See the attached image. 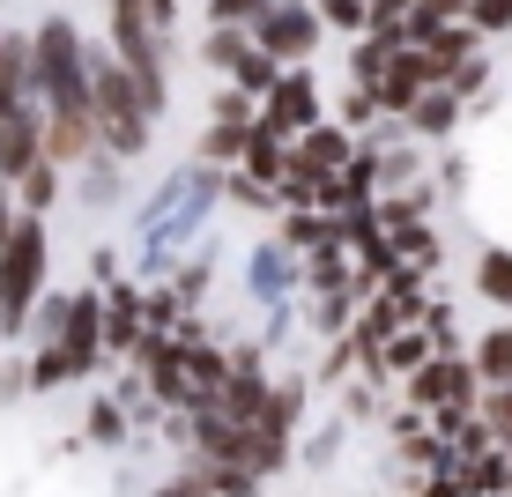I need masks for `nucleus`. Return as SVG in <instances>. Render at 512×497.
<instances>
[{
    "label": "nucleus",
    "instance_id": "24",
    "mask_svg": "<svg viewBox=\"0 0 512 497\" xmlns=\"http://www.w3.org/2000/svg\"><path fill=\"white\" fill-rule=\"evenodd\" d=\"M416 15V0H372V38L386 45H401V23Z\"/></svg>",
    "mask_w": 512,
    "mask_h": 497
},
{
    "label": "nucleus",
    "instance_id": "11",
    "mask_svg": "<svg viewBox=\"0 0 512 497\" xmlns=\"http://www.w3.org/2000/svg\"><path fill=\"white\" fill-rule=\"evenodd\" d=\"M475 45H483V30H475V23H438V30H431V38H423L416 52L438 67V82H446L453 67H468V60H475Z\"/></svg>",
    "mask_w": 512,
    "mask_h": 497
},
{
    "label": "nucleus",
    "instance_id": "22",
    "mask_svg": "<svg viewBox=\"0 0 512 497\" xmlns=\"http://www.w3.org/2000/svg\"><path fill=\"white\" fill-rule=\"evenodd\" d=\"M208 119H216V127H253V119H260V97H245V90H231V82H216Z\"/></svg>",
    "mask_w": 512,
    "mask_h": 497
},
{
    "label": "nucleus",
    "instance_id": "10",
    "mask_svg": "<svg viewBox=\"0 0 512 497\" xmlns=\"http://www.w3.org/2000/svg\"><path fill=\"white\" fill-rule=\"evenodd\" d=\"M238 171H245V179H260V186H282V179H290V141H282V134H268V127L253 119V134H245V156H238Z\"/></svg>",
    "mask_w": 512,
    "mask_h": 497
},
{
    "label": "nucleus",
    "instance_id": "8",
    "mask_svg": "<svg viewBox=\"0 0 512 497\" xmlns=\"http://www.w3.org/2000/svg\"><path fill=\"white\" fill-rule=\"evenodd\" d=\"M423 90H438V67H431V60H423V52H416V45H394V60H386V75L372 82V97H379V112H386V119H409Z\"/></svg>",
    "mask_w": 512,
    "mask_h": 497
},
{
    "label": "nucleus",
    "instance_id": "32",
    "mask_svg": "<svg viewBox=\"0 0 512 497\" xmlns=\"http://www.w3.org/2000/svg\"><path fill=\"white\" fill-rule=\"evenodd\" d=\"M0 45H8V23H0Z\"/></svg>",
    "mask_w": 512,
    "mask_h": 497
},
{
    "label": "nucleus",
    "instance_id": "31",
    "mask_svg": "<svg viewBox=\"0 0 512 497\" xmlns=\"http://www.w3.org/2000/svg\"><path fill=\"white\" fill-rule=\"evenodd\" d=\"M15 216H23V208H15V193L0 186V238H8V230H15Z\"/></svg>",
    "mask_w": 512,
    "mask_h": 497
},
{
    "label": "nucleus",
    "instance_id": "16",
    "mask_svg": "<svg viewBox=\"0 0 512 497\" xmlns=\"http://www.w3.org/2000/svg\"><path fill=\"white\" fill-rule=\"evenodd\" d=\"M223 82H231V90H245V97H268L275 82H282V60H275V52H260V45H245L238 67H231Z\"/></svg>",
    "mask_w": 512,
    "mask_h": 497
},
{
    "label": "nucleus",
    "instance_id": "29",
    "mask_svg": "<svg viewBox=\"0 0 512 497\" xmlns=\"http://www.w3.org/2000/svg\"><path fill=\"white\" fill-rule=\"evenodd\" d=\"M156 497H216V490H208V483H201V475H193V468H186V475H171V483H164V490H156Z\"/></svg>",
    "mask_w": 512,
    "mask_h": 497
},
{
    "label": "nucleus",
    "instance_id": "7",
    "mask_svg": "<svg viewBox=\"0 0 512 497\" xmlns=\"http://www.w3.org/2000/svg\"><path fill=\"white\" fill-rule=\"evenodd\" d=\"M349 164H357V134L334 127V119H320V127H305L290 141V171H297V179H320L327 186L334 171H349Z\"/></svg>",
    "mask_w": 512,
    "mask_h": 497
},
{
    "label": "nucleus",
    "instance_id": "23",
    "mask_svg": "<svg viewBox=\"0 0 512 497\" xmlns=\"http://www.w3.org/2000/svg\"><path fill=\"white\" fill-rule=\"evenodd\" d=\"M82 193H90V208H112L119 201V156H90V164H82Z\"/></svg>",
    "mask_w": 512,
    "mask_h": 497
},
{
    "label": "nucleus",
    "instance_id": "6",
    "mask_svg": "<svg viewBox=\"0 0 512 497\" xmlns=\"http://www.w3.org/2000/svg\"><path fill=\"white\" fill-rule=\"evenodd\" d=\"M327 119V97H320V75L312 67H282V82L268 97H260V127L282 134V141H297L305 127H320Z\"/></svg>",
    "mask_w": 512,
    "mask_h": 497
},
{
    "label": "nucleus",
    "instance_id": "19",
    "mask_svg": "<svg viewBox=\"0 0 512 497\" xmlns=\"http://www.w3.org/2000/svg\"><path fill=\"white\" fill-rule=\"evenodd\" d=\"M475 416H483L490 446L512 453V386H483V401H475Z\"/></svg>",
    "mask_w": 512,
    "mask_h": 497
},
{
    "label": "nucleus",
    "instance_id": "20",
    "mask_svg": "<svg viewBox=\"0 0 512 497\" xmlns=\"http://www.w3.org/2000/svg\"><path fill=\"white\" fill-rule=\"evenodd\" d=\"M386 60H394V45H386V38H372V30H364V38H349V82H364V90H372V82L386 75Z\"/></svg>",
    "mask_w": 512,
    "mask_h": 497
},
{
    "label": "nucleus",
    "instance_id": "4",
    "mask_svg": "<svg viewBox=\"0 0 512 497\" xmlns=\"http://www.w3.org/2000/svg\"><path fill=\"white\" fill-rule=\"evenodd\" d=\"M475 401H483V379H475L468 357H431V364L409 371V408H431L438 423L475 416Z\"/></svg>",
    "mask_w": 512,
    "mask_h": 497
},
{
    "label": "nucleus",
    "instance_id": "26",
    "mask_svg": "<svg viewBox=\"0 0 512 497\" xmlns=\"http://www.w3.org/2000/svg\"><path fill=\"white\" fill-rule=\"evenodd\" d=\"M468 23L483 38H498V30H512V0H468Z\"/></svg>",
    "mask_w": 512,
    "mask_h": 497
},
{
    "label": "nucleus",
    "instance_id": "3",
    "mask_svg": "<svg viewBox=\"0 0 512 497\" xmlns=\"http://www.w3.org/2000/svg\"><path fill=\"white\" fill-rule=\"evenodd\" d=\"M90 112H97V149L119 156V164H134L156 141V112L141 104L134 75L112 60V45H97V60H90Z\"/></svg>",
    "mask_w": 512,
    "mask_h": 497
},
{
    "label": "nucleus",
    "instance_id": "13",
    "mask_svg": "<svg viewBox=\"0 0 512 497\" xmlns=\"http://www.w3.org/2000/svg\"><path fill=\"white\" fill-rule=\"evenodd\" d=\"M468 364H475V379H483V386H512V319H505V327H483V334H475Z\"/></svg>",
    "mask_w": 512,
    "mask_h": 497
},
{
    "label": "nucleus",
    "instance_id": "27",
    "mask_svg": "<svg viewBox=\"0 0 512 497\" xmlns=\"http://www.w3.org/2000/svg\"><path fill=\"white\" fill-rule=\"evenodd\" d=\"M260 15H268V0H208V23H245L253 30Z\"/></svg>",
    "mask_w": 512,
    "mask_h": 497
},
{
    "label": "nucleus",
    "instance_id": "12",
    "mask_svg": "<svg viewBox=\"0 0 512 497\" xmlns=\"http://www.w3.org/2000/svg\"><path fill=\"white\" fill-rule=\"evenodd\" d=\"M8 193H15V208H23V216H52V208H60V193H67V171L45 156V164H30Z\"/></svg>",
    "mask_w": 512,
    "mask_h": 497
},
{
    "label": "nucleus",
    "instance_id": "14",
    "mask_svg": "<svg viewBox=\"0 0 512 497\" xmlns=\"http://www.w3.org/2000/svg\"><path fill=\"white\" fill-rule=\"evenodd\" d=\"M453 119H461V97L438 82V90H423L416 97V112H409V134H423V141H446L453 134Z\"/></svg>",
    "mask_w": 512,
    "mask_h": 497
},
{
    "label": "nucleus",
    "instance_id": "30",
    "mask_svg": "<svg viewBox=\"0 0 512 497\" xmlns=\"http://www.w3.org/2000/svg\"><path fill=\"white\" fill-rule=\"evenodd\" d=\"M141 8L156 15V30H164V38H171V30H179V0H141Z\"/></svg>",
    "mask_w": 512,
    "mask_h": 497
},
{
    "label": "nucleus",
    "instance_id": "33",
    "mask_svg": "<svg viewBox=\"0 0 512 497\" xmlns=\"http://www.w3.org/2000/svg\"><path fill=\"white\" fill-rule=\"evenodd\" d=\"M312 8H327V0H312Z\"/></svg>",
    "mask_w": 512,
    "mask_h": 497
},
{
    "label": "nucleus",
    "instance_id": "2",
    "mask_svg": "<svg viewBox=\"0 0 512 497\" xmlns=\"http://www.w3.org/2000/svg\"><path fill=\"white\" fill-rule=\"evenodd\" d=\"M97 364H104V290H75L60 334L30 342V386H38V394H60V386L90 379Z\"/></svg>",
    "mask_w": 512,
    "mask_h": 497
},
{
    "label": "nucleus",
    "instance_id": "1",
    "mask_svg": "<svg viewBox=\"0 0 512 497\" xmlns=\"http://www.w3.org/2000/svg\"><path fill=\"white\" fill-rule=\"evenodd\" d=\"M52 290V216H15V230L0 238V342H30Z\"/></svg>",
    "mask_w": 512,
    "mask_h": 497
},
{
    "label": "nucleus",
    "instance_id": "21",
    "mask_svg": "<svg viewBox=\"0 0 512 497\" xmlns=\"http://www.w3.org/2000/svg\"><path fill=\"white\" fill-rule=\"evenodd\" d=\"M372 119H386V112H379V97H372V90H364V82H349V90H342V97H334V127H349V134H364V127H372Z\"/></svg>",
    "mask_w": 512,
    "mask_h": 497
},
{
    "label": "nucleus",
    "instance_id": "17",
    "mask_svg": "<svg viewBox=\"0 0 512 497\" xmlns=\"http://www.w3.org/2000/svg\"><path fill=\"white\" fill-rule=\"evenodd\" d=\"M475 290H483L490 305L512 319V253H505V245H490V253L475 260Z\"/></svg>",
    "mask_w": 512,
    "mask_h": 497
},
{
    "label": "nucleus",
    "instance_id": "25",
    "mask_svg": "<svg viewBox=\"0 0 512 497\" xmlns=\"http://www.w3.org/2000/svg\"><path fill=\"white\" fill-rule=\"evenodd\" d=\"M90 438H97V446H119V438H127V408H119V401H97V408H90Z\"/></svg>",
    "mask_w": 512,
    "mask_h": 497
},
{
    "label": "nucleus",
    "instance_id": "28",
    "mask_svg": "<svg viewBox=\"0 0 512 497\" xmlns=\"http://www.w3.org/2000/svg\"><path fill=\"white\" fill-rule=\"evenodd\" d=\"M416 15H431V23H468V0H416Z\"/></svg>",
    "mask_w": 512,
    "mask_h": 497
},
{
    "label": "nucleus",
    "instance_id": "5",
    "mask_svg": "<svg viewBox=\"0 0 512 497\" xmlns=\"http://www.w3.org/2000/svg\"><path fill=\"white\" fill-rule=\"evenodd\" d=\"M320 38H327V23H320V8H312V0H268V15L253 23V45L275 52L282 67H312Z\"/></svg>",
    "mask_w": 512,
    "mask_h": 497
},
{
    "label": "nucleus",
    "instance_id": "9",
    "mask_svg": "<svg viewBox=\"0 0 512 497\" xmlns=\"http://www.w3.org/2000/svg\"><path fill=\"white\" fill-rule=\"evenodd\" d=\"M30 164H45V112H8L0 119V186H15Z\"/></svg>",
    "mask_w": 512,
    "mask_h": 497
},
{
    "label": "nucleus",
    "instance_id": "18",
    "mask_svg": "<svg viewBox=\"0 0 512 497\" xmlns=\"http://www.w3.org/2000/svg\"><path fill=\"white\" fill-rule=\"evenodd\" d=\"M245 134H253V127H216V119H208V134H201V164H208V171H238Z\"/></svg>",
    "mask_w": 512,
    "mask_h": 497
},
{
    "label": "nucleus",
    "instance_id": "15",
    "mask_svg": "<svg viewBox=\"0 0 512 497\" xmlns=\"http://www.w3.org/2000/svg\"><path fill=\"white\" fill-rule=\"evenodd\" d=\"M245 45H253V30H245V23H208L201 30V67H208V75H231Z\"/></svg>",
    "mask_w": 512,
    "mask_h": 497
}]
</instances>
